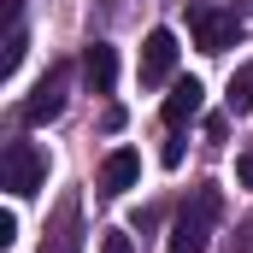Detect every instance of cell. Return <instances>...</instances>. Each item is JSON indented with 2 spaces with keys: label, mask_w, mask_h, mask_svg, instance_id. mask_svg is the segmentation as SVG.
Returning a JSON list of instances; mask_svg holds the SVG:
<instances>
[{
  "label": "cell",
  "mask_w": 253,
  "mask_h": 253,
  "mask_svg": "<svg viewBox=\"0 0 253 253\" xmlns=\"http://www.w3.org/2000/svg\"><path fill=\"white\" fill-rule=\"evenodd\" d=\"M218 218H224V194L212 189V183L189 189L183 212H177V224H171V242H165V253H206L212 230H218Z\"/></svg>",
  "instance_id": "6da1fadb"
},
{
  "label": "cell",
  "mask_w": 253,
  "mask_h": 253,
  "mask_svg": "<svg viewBox=\"0 0 253 253\" xmlns=\"http://www.w3.org/2000/svg\"><path fill=\"white\" fill-rule=\"evenodd\" d=\"M189 36H194L200 53H224V47H236L242 24H236V12L218 6V0H189Z\"/></svg>",
  "instance_id": "7a4b0ae2"
},
{
  "label": "cell",
  "mask_w": 253,
  "mask_h": 253,
  "mask_svg": "<svg viewBox=\"0 0 253 253\" xmlns=\"http://www.w3.org/2000/svg\"><path fill=\"white\" fill-rule=\"evenodd\" d=\"M71 77H77L71 59H53V65H47V77H42V83L30 88V100H24V124H53V118H59L65 100H71Z\"/></svg>",
  "instance_id": "3957f363"
},
{
  "label": "cell",
  "mask_w": 253,
  "mask_h": 253,
  "mask_svg": "<svg viewBox=\"0 0 253 253\" xmlns=\"http://www.w3.org/2000/svg\"><path fill=\"white\" fill-rule=\"evenodd\" d=\"M42 177H47V159L36 153V141H6V153H0V189L24 200V194L42 189Z\"/></svg>",
  "instance_id": "277c9868"
},
{
  "label": "cell",
  "mask_w": 253,
  "mask_h": 253,
  "mask_svg": "<svg viewBox=\"0 0 253 253\" xmlns=\"http://www.w3.org/2000/svg\"><path fill=\"white\" fill-rule=\"evenodd\" d=\"M171 71H177V36L171 30H147V42H141V83L159 88V83H171Z\"/></svg>",
  "instance_id": "5b68a950"
},
{
  "label": "cell",
  "mask_w": 253,
  "mask_h": 253,
  "mask_svg": "<svg viewBox=\"0 0 253 253\" xmlns=\"http://www.w3.org/2000/svg\"><path fill=\"white\" fill-rule=\"evenodd\" d=\"M42 253H83V206H77V194L59 200V212H53V224H47Z\"/></svg>",
  "instance_id": "8992f818"
},
{
  "label": "cell",
  "mask_w": 253,
  "mask_h": 253,
  "mask_svg": "<svg viewBox=\"0 0 253 253\" xmlns=\"http://www.w3.org/2000/svg\"><path fill=\"white\" fill-rule=\"evenodd\" d=\"M200 106H206V88H200L194 77H177L159 112H165V124H171V129H183V124H194V118H200Z\"/></svg>",
  "instance_id": "52a82bcc"
},
{
  "label": "cell",
  "mask_w": 253,
  "mask_h": 253,
  "mask_svg": "<svg viewBox=\"0 0 253 253\" xmlns=\"http://www.w3.org/2000/svg\"><path fill=\"white\" fill-rule=\"evenodd\" d=\"M135 177H141V159L129 153V147H118V153H106V165H100V177H94V189L106 194H124V189H135Z\"/></svg>",
  "instance_id": "ba28073f"
},
{
  "label": "cell",
  "mask_w": 253,
  "mask_h": 253,
  "mask_svg": "<svg viewBox=\"0 0 253 253\" xmlns=\"http://www.w3.org/2000/svg\"><path fill=\"white\" fill-rule=\"evenodd\" d=\"M83 77H88L94 94H112V83H118V47L88 42V53H83Z\"/></svg>",
  "instance_id": "9c48e42d"
},
{
  "label": "cell",
  "mask_w": 253,
  "mask_h": 253,
  "mask_svg": "<svg viewBox=\"0 0 253 253\" xmlns=\"http://www.w3.org/2000/svg\"><path fill=\"white\" fill-rule=\"evenodd\" d=\"M230 106H236V112H253V65H242V71L230 77Z\"/></svg>",
  "instance_id": "30bf717a"
},
{
  "label": "cell",
  "mask_w": 253,
  "mask_h": 253,
  "mask_svg": "<svg viewBox=\"0 0 253 253\" xmlns=\"http://www.w3.org/2000/svg\"><path fill=\"white\" fill-rule=\"evenodd\" d=\"M100 253H135V242H129L124 230H106L100 236Z\"/></svg>",
  "instance_id": "8fae6325"
},
{
  "label": "cell",
  "mask_w": 253,
  "mask_h": 253,
  "mask_svg": "<svg viewBox=\"0 0 253 253\" xmlns=\"http://www.w3.org/2000/svg\"><path fill=\"white\" fill-rule=\"evenodd\" d=\"M12 242H18V218H12V212H0V248H12Z\"/></svg>",
  "instance_id": "7c38bea8"
},
{
  "label": "cell",
  "mask_w": 253,
  "mask_h": 253,
  "mask_svg": "<svg viewBox=\"0 0 253 253\" xmlns=\"http://www.w3.org/2000/svg\"><path fill=\"white\" fill-rule=\"evenodd\" d=\"M236 177H242V183L253 189V153H242V159H236Z\"/></svg>",
  "instance_id": "4fadbf2b"
},
{
  "label": "cell",
  "mask_w": 253,
  "mask_h": 253,
  "mask_svg": "<svg viewBox=\"0 0 253 253\" xmlns=\"http://www.w3.org/2000/svg\"><path fill=\"white\" fill-rule=\"evenodd\" d=\"M242 12H253V0H242Z\"/></svg>",
  "instance_id": "5bb4252c"
}]
</instances>
